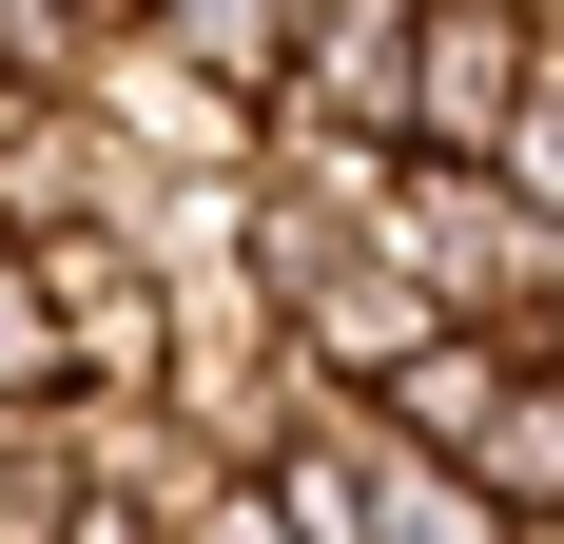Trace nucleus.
<instances>
[{
  "label": "nucleus",
  "mask_w": 564,
  "mask_h": 544,
  "mask_svg": "<svg viewBox=\"0 0 564 544\" xmlns=\"http://www.w3.org/2000/svg\"><path fill=\"white\" fill-rule=\"evenodd\" d=\"M390 253L429 272L467 330H525V350H564V233L507 195V156H409V175H390Z\"/></svg>",
  "instance_id": "nucleus-1"
},
{
  "label": "nucleus",
  "mask_w": 564,
  "mask_h": 544,
  "mask_svg": "<svg viewBox=\"0 0 564 544\" xmlns=\"http://www.w3.org/2000/svg\"><path fill=\"white\" fill-rule=\"evenodd\" d=\"M507 195L564 233V40H545V78H525V117H507Z\"/></svg>",
  "instance_id": "nucleus-11"
},
{
  "label": "nucleus",
  "mask_w": 564,
  "mask_h": 544,
  "mask_svg": "<svg viewBox=\"0 0 564 544\" xmlns=\"http://www.w3.org/2000/svg\"><path fill=\"white\" fill-rule=\"evenodd\" d=\"M273 117H332V137L409 156V0H312V58H292Z\"/></svg>",
  "instance_id": "nucleus-5"
},
{
  "label": "nucleus",
  "mask_w": 564,
  "mask_h": 544,
  "mask_svg": "<svg viewBox=\"0 0 564 544\" xmlns=\"http://www.w3.org/2000/svg\"><path fill=\"white\" fill-rule=\"evenodd\" d=\"M525 370H545V350H525V330H429V350H390V370H370V389H350V409H370V428H390V447H429V467H467V447H487V428H507V389Z\"/></svg>",
  "instance_id": "nucleus-4"
},
{
  "label": "nucleus",
  "mask_w": 564,
  "mask_h": 544,
  "mask_svg": "<svg viewBox=\"0 0 564 544\" xmlns=\"http://www.w3.org/2000/svg\"><path fill=\"white\" fill-rule=\"evenodd\" d=\"M0 409H78V370H58V292H40L20 233H0Z\"/></svg>",
  "instance_id": "nucleus-9"
},
{
  "label": "nucleus",
  "mask_w": 564,
  "mask_h": 544,
  "mask_svg": "<svg viewBox=\"0 0 564 544\" xmlns=\"http://www.w3.org/2000/svg\"><path fill=\"white\" fill-rule=\"evenodd\" d=\"M78 117H98L117 156H156V175H253V156H273V117L234 98V78H195V58H156V40H98V58H78Z\"/></svg>",
  "instance_id": "nucleus-3"
},
{
  "label": "nucleus",
  "mask_w": 564,
  "mask_h": 544,
  "mask_svg": "<svg viewBox=\"0 0 564 544\" xmlns=\"http://www.w3.org/2000/svg\"><path fill=\"white\" fill-rule=\"evenodd\" d=\"M370 544H525V505L487 487V467H429V447L370 428Z\"/></svg>",
  "instance_id": "nucleus-7"
},
{
  "label": "nucleus",
  "mask_w": 564,
  "mask_h": 544,
  "mask_svg": "<svg viewBox=\"0 0 564 544\" xmlns=\"http://www.w3.org/2000/svg\"><path fill=\"white\" fill-rule=\"evenodd\" d=\"M137 40L195 58V78H234V98L273 117V98H292V58H312V0H137Z\"/></svg>",
  "instance_id": "nucleus-6"
},
{
  "label": "nucleus",
  "mask_w": 564,
  "mask_h": 544,
  "mask_svg": "<svg viewBox=\"0 0 564 544\" xmlns=\"http://www.w3.org/2000/svg\"><path fill=\"white\" fill-rule=\"evenodd\" d=\"M195 544H312V525H292V487H273V467H234V487L195 505Z\"/></svg>",
  "instance_id": "nucleus-12"
},
{
  "label": "nucleus",
  "mask_w": 564,
  "mask_h": 544,
  "mask_svg": "<svg viewBox=\"0 0 564 544\" xmlns=\"http://www.w3.org/2000/svg\"><path fill=\"white\" fill-rule=\"evenodd\" d=\"M40 292H58V370H78V409H117V389L175 370V272L137 253V233H40Z\"/></svg>",
  "instance_id": "nucleus-2"
},
{
  "label": "nucleus",
  "mask_w": 564,
  "mask_h": 544,
  "mask_svg": "<svg viewBox=\"0 0 564 544\" xmlns=\"http://www.w3.org/2000/svg\"><path fill=\"white\" fill-rule=\"evenodd\" d=\"M467 467H487V487H507V505H564V350H545V370L507 389V428L467 447Z\"/></svg>",
  "instance_id": "nucleus-10"
},
{
  "label": "nucleus",
  "mask_w": 564,
  "mask_h": 544,
  "mask_svg": "<svg viewBox=\"0 0 564 544\" xmlns=\"http://www.w3.org/2000/svg\"><path fill=\"white\" fill-rule=\"evenodd\" d=\"M78 544H195V505H117V487H78Z\"/></svg>",
  "instance_id": "nucleus-13"
},
{
  "label": "nucleus",
  "mask_w": 564,
  "mask_h": 544,
  "mask_svg": "<svg viewBox=\"0 0 564 544\" xmlns=\"http://www.w3.org/2000/svg\"><path fill=\"white\" fill-rule=\"evenodd\" d=\"M0 544H78V409H0Z\"/></svg>",
  "instance_id": "nucleus-8"
}]
</instances>
